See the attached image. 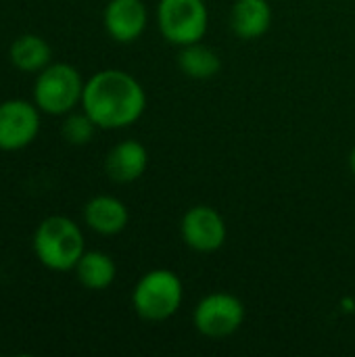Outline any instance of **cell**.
<instances>
[{
    "instance_id": "6da1fadb",
    "label": "cell",
    "mask_w": 355,
    "mask_h": 357,
    "mask_svg": "<svg viewBox=\"0 0 355 357\" xmlns=\"http://www.w3.org/2000/svg\"><path fill=\"white\" fill-rule=\"evenodd\" d=\"M82 109L100 130H123L142 117L146 92L132 73L103 69L86 79Z\"/></svg>"
},
{
    "instance_id": "7a4b0ae2",
    "label": "cell",
    "mask_w": 355,
    "mask_h": 357,
    "mask_svg": "<svg viewBox=\"0 0 355 357\" xmlns=\"http://www.w3.org/2000/svg\"><path fill=\"white\" fill-rule=\"evenodd\" d=\"M33 255L52 272H71L86 251L82 228L67 215L44 218L33 232Z\"/></svg>"
},
{
    "instance_id": "3957f363",
    "label": "cell",
    "mask_w": 355,
    "mask_h": 357,
    "mask_svg": "<svg viewBox=\"0 0 355 357\" xmlns=\"http://www.w3.org/2000/svg\"><path fill=\"white\" fill-rule=\"evenodd\" d=\"M184 287L176 272L157 268L140 276L132 291V307L144 322H165L174 318L182 305Z\"/></svg>"
},
{
    "instance_id": "277c9868",
    "label": "cell",
    "mask_w": 355,
    "mask_h": 357,
    "mask_svg": "<svg viewBox=\"0 0 355 357\" xmlns=\"http://www.w3.org/2000/svg\"><path fill=\"white\" fill-rule=\"evenodd\" d=\"M84 77L69 63H50L33 82V102L46 115H67L82 107Z\"/></svg>"
},
{
    "instance_id": "5b68a950",
    "label": "cell",
    "mask_w": 355,
    "mask_h": 357,
    "mask_svg": "<svg viewBox=\"0 0 355 357\" xmlns=\"http://www.w3.org/2000/svg\"><path fill=\"white\" fill-rule=\"evenodd\" d=\"M157 25L161 36L176 46H186L205 38L209 10L205 0H159Z\"/></svg>"
},
{
    "instance_id": "8992f818",
    "label": "cell",
    "mask_w": 355,
    "mask_h": 357,
    "mask_svg": "<svg viewBox=\"0 0 355 357\" xmlns=\"http://www.w3.org/2000/svg\"><path fill=\"white\" fill-rule=\"evenodd\" d=\"M245 322V305L236 295L230 293H209L205 295L195 312L192 324L199 335L207 339H226L234 335Z\"/></svg>"
},
{
    "instance_id": "52a82bcc",
    "label": "cell",
    "mask_w": 355,
    "mask_h": 357,
    "mask_svg": "<svg viewBox=\"0 0 355 357\" xmlns=\"http://www.w3.org/2000/svg\"><path fill=\"white\" fill-rule=\"evenodd\" d=\"M42 111L33 100L8 98L0 102V151H21L29 146L38 134Z\"/></svg>"
},
{
    "instance_id": "ba28073f",
    "label": "cell",
    "mask_w": 355,
    "mask_h": 357,
    "mask_svg": "<svg viewBox=\"0 0 355 357\" xmlns=\"http://www.w3.org/2000/svg\"><path fill=\"white\" fill-rule=\"evenodd\" d=\"M180 236L188 249L197 253H213L224 247L228 228L218 209L209 205H195L182 215Z\"/></svg>"
},
{
    "instance_id": "9c48e42d",
    "label": "cell",
    "mask_w": 355,
    "mask_h": 357,
    "mask_svg": "<svg viewBox=\"0 0 355 357\" xmlns=\"http://www.w3.org/2000/svg\"><path fill=\"white\" fill-rule=\"evenodd\" d=\"M149 23V10L142 0H109L103 10V25L111 40L119 44L136 42Z\"/></svg>"
},
{
    "instance_id": "30bf717a",
    "label": "cell",
    "mask_w": 355,
    "mask_h": 357,
    "mask_svg": "<svg viewBox=\"0 0 355 357\" xmlns=\"http://www.w3.org/2000/svg\"><path fill=\"white\" fill-rule=\"evenodd\" d=\"M84 224L100 234V236H115L126 230L130 222V211L123 201L111 195H96L84 205Z\"/></svg>"
},
{
    "instance_id": "8fae6325",
    "label": "cell",
    "mask_w": 355,
    "mask_h": 357,
    "mask_svg": "<svg viewBox=\"0 0 355 357\" xmlns=\"http://www.w3.org/2000/svg\"><path fill=\"white\" fill-rule=\"evenodd\" d=\"M146 167H149V153L144 144L138 140L117 142L105 159V172L117 184L136 182L138 178H142Z\"/></svg>"
},
{
    "instance_id": "7c38bea8",
    "label": "cell",
    "mask_w": 355,
    "mask_h": 357,
    "mask_svg": "<svg viewBox=\"0 0 355 357\" xmlns=\"http://www.w3.org/2000/svg\"><path fill=\"white\" fill-rule=\"evenodd\" d=\"M272 25V6L268 0H236L230 10V27L241 40H257Z\"/></svg>"
},
{
    "instance_id": "4fadbf2b",
    "label": "cell",
    "mask_w": 355,
    "mask_h": 357,
    "mask_svg": "<svg viewBox=\"0 0 355 357\" xmlns=\"http://www.w3.org/2000/svg\"><path fill=\"white\" fill-rule=\"evenodd\" d=\"M8 61L23 73H40L52 63V48L38 33H21L8 46Z\"/></svg>"
},
{
    "instance_id": "5bb4252c",
    "label": "cell",
    "mask_w": 355,
    "mask_h": 357,
    "mask_svg": "<svg viewBox=\"0 0 355 357\" xmlns=\"http://www.w3.org/2000/svg\"><path fill=\"white\" fill-rule=\"evenodd\" d=\"M73 272L80 284L88 291H105L117 278V266L105 251H84Z\"/></svg>"
},
{
    "instance_id": "9a60e30c",
    "label": "cell",
    "mask_w": 355,
    "mask_h": 357,
    "mask_svg": "<svg viewBox=\"0 0 355 357\" xmlns=\"http://www.w3.org/2000/svg\"><path fill=\"white\" fill-rule=\"evenodd\" d=\"M178 67H180V71L186 77H192V79H211V77H216L220 73L222 59H220V54L211 46H207V44H203L199 40V42L180 46Z\"/></svg>"
},
{
    "instance_id": "2e32d148",
    "label": "cell",
    "mask_w": 355,
    "mask_h": 357,
    "mask_svg": "<svg viewBox=\"0 0 355 357\" xmlns=\"http://www.w3.org/2000/svg\"><path fill=\"white\" fill-rule=\"evenodd\" d=\"M98 126L92 121V117L82 109V111H71L65 115L61 123V134L71 146H84L94 138V132Z\"/></svg>"
},
{
    "instance_id": "e0dca14e",
    "label": "cell",
    "mask_w": 355,
    "mask_h": 357,
    "mask_svg": "<svg viewBox=\"0 0 355 357\" xmlns=\"http://www.w3.org/2000/svg\"><path fill=\"white\" fill-rule=\"evenodd\" d=\"M349 169H352V174L355 176V146L354 151L349 153Z\"/></svg>"
}]
</instances>
